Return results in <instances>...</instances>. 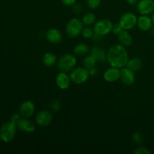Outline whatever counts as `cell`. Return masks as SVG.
Wrapping results in <instances>:
<instances>
[{
    "mask_svg": "<svg viewBox=\"0 0 154 154\" xmlns=\"http://www.w3.org/2000/svg\"><path fill=\"white\" fill-rule=\"evenodd\" d=\"M60 1L66 6H72L76 3V0H60Z\"/></svg>",
    "mask_w": 154,
    "mask_h": 154,
    "instance_id": "31",
    "label": "cell"
},
{
    "mask_svg": "<svg viewBox=\"0 0 154 154\" xmlns=\"http://www.w3.org/2000/svg\"><path fill=\"white\" fill-rule=\"evenodd\" d=\"M126 67L133 72H137L141 70V67H142V61L138 57H133L131 60H128Z\"/></svg>",
    "mask_w": 154,
    "mask_h": 154,
    "instance_id": "20",
    "label": "cell"
},
{
    "mask_svg": "<svg viewBox=\"0 0 154 154\" xmlns=\"http://www.w3.org/2000/svg\"><path fill=\"white\" fill-rule=\"evenodd\" d=\"M72 6H73V11L75 12V14H80L82 11V7H81V5L75 4Z\"/></svg>",
    "mask_w": 154,
    "mask_h": 154,
    "instance_id": "30",
    "label": "cell"
},
{
    "mask_svg": "<svg viewBox=\"0 0 154 154\" xmlns=\"http://www.w3.org/2000/svg\"><path fill=\"white\" fill-rule=\"evenodd\" d=\"M53 114L48 110H42L38 112L35 116V123L39 126L45 127L52 123Z\"/></svg>",
    "mask_w": 154,
    "mask_h": 154,
    "instance_id": "8",
    "label": "cell"
},
{
    "mask_svg": "<svg viewBox=\"0 0 154 154\" xmlns=\"http://www.w3.org/2000/svg\"><path fill=\"white\" fill-rule=\"evenodd\" d=\"M19 111L21 117L29 118L34 114L35 111V105L32 101H25L20 106Z\"/></svg>",
    "mask_w": 154,
    "mask_h": 154,
    "instance_id": "10",
    "label": "cell"
},
{
    "mask_svg": "<svg viewBox=\"0 0 154 154\" xmlns=\"http://www.w3.org/2000/svg\"><path fill=\"white\" fill-rule=\"evenodd\" d=\"M57 61V57L52 52L45 53L42 57V63L47 67H53L56 65Z\"/></svg>",
    "mask_w": 154,
    "mask_h": 154,
    "instance_id": "19",
    "label": "cell"
},
{
    "mask_svg": "<svg viewBox=\"0 0 154 154\" xmlns=\"http://www.w3.org/2000/svg\"><path fill=\"white\" fill-rule=\"evenodd\" d=\"M89 72H90V76H95V75H96L98 74V70L95 67L89 69Z\"/></svg>",
    "mask_w": 154,
    "mask_h": 154,
    "instance_id": "34",
    "label": "cell"
},
{
    "mask_svg": "<svg viewBox=\"0 0 154 154\" xmlns=\"http://www.w3.org/2000/svg\"><path fill=\"white\" fill-rule=\"evenodd\" d=\"M132 140L136 144H141L143 142V140H144V136H143L141 132H135L132 135Z\"/></svg>",
    "mask_w": 154,
    "mask_h": 154,
    "instance_id": "27",
    "label": "cell"
},
{
    "mask_svg": "<svg viewBox=\"0 0 154 154\" xmlns=\"http://www.w3.org/2000/svg\"><path fill=\"white\" fill-rule=\"evenodd\" d=\"M153 23L152 18L148 15H141L138 18L137 26L141 31L147 32L153 28Z\"/></svg>",
    "mask_w": 154,
    "mask_h": 154,
    "instance_id": "16",
    "label": "cell"
},
{
    "mask_svg": "<svg viewBox=\"0 0 154 154\" xmlns=\"http://www.w3.org/2000/svg\"><path fill=\"white\" fill-rule=\"evenodd\" d=\"M151 18H152V20H153V24H154V12H153V14H152Z\"/></svg>",
    "mask_w": 154,
    "mask_h": 154,
    "instance_id": "36",
    "label": "cell"
},
{
    "mask_svg": "<svg viewBox=\"0 0 154 154\" xmlns=\"http://www.w3.org/2000/svg\"><path fill=\"white\" fill-rule=\"evenodd\" d=\"M20 116H21L20 114H13V115L11 116V121L12 123H15V124L17 125L18 120L20 119Z\"/></svg>",
    "mask_w": 154,
    "mask_h": 154,
    "instance_id": "32",
    "label": "cell"
},
{
    "mask_svg": "<svg viewBox=\"0 0 154 154\" xmlns=\"http://www.w3.org/2000/svg\"><path fill=\"white\" fill-rule=\"evenodd\" d=\"M102 37H103V36H102V35H100L97 34V33L94 32L93 33V36H92L91 38L93 39L94 42H99V41L102 40Z\"/></svg>",
    "mask_w": 154,
    "mask_h": 154,
    "instance_id": "33",
    "label": "cell"
},
{
    "mask_svg": "<svg viewBox=\"0 0 154 154\" xmlns=\"http://www.w3.org/2000/svg\"><path fill=\"white\" fill-rule=\"evenodd\" d=\"M135 154H150V151L147 148V147H138L134 151Z\"/></svg>",
    "mask_w": 154,
    "mask_h": 154,
    "instance_id": "29",
    "label": "cell"
},
{
    "mask_svg": "<svg viewBox=\"0 0 154 154\" xmlns=\"http://www.w3.org/2000/svg\"><path fill=\"white\" fill-rule=\"evenodd\" d=\"M126 1L127 2L128 4L133 5L137 4V3L138 2V1H139V0H126Z\"/></svg>",
    "mask_w": 154,
    "mask_h": 154,
    "instance_id": "35",
    "label": "cell"
},
{
    "mask_svg": "<svg viewBox=\"0 0 154 154\" xmlns=\"http://www.w3.org/2000/svg\"><path fill=\"white\" fill-rule=\"evenodd\" d=\"M118 40L120 44L125 47H129L133 43V37L128 32V30H123L118 35Z\"/></svg>",
    "mask_w": 154,
    "mask_h": 154,
    "instance_id": "17",
    "label": "cell"
},
{
    "mask_svg": "<svg viewBox=\"0 0 154 154\" xmlns=\"http://www.w3.org/2000/svg\"><path fill=\"white\" fill-rule=\"evenodd\" d=\"M96 21V14L93 12H87L84 15L82 18V22L84 23V25L87 26H91L94 25Z\"/></svg>",
    "mask_w": 154,
    "mask_h": 154,
    "instance_id": "23",
    "label": "cell"
},
{
    "mask_svg": "<svg viewBox=\"0 0 154 154\" xmlns=\"http://www.w3.org/2000/svg\"><path fill=\"white\" fill-rule=\"evenodd\" d=\"M93 33H94L93 29H92L91 28H90V27L88 26L84 27V28L83 29L82 32H81V35H82V36L84 38H91Z\"/></svg>",
    "mask_w": 154,
    "mask_h": 154,
    "instance_id": "25",
    "label": "cell"
},
{
    "mask_svg": "<svg viewBox=\"0 0 154 154\" xmlns=\"http://www.w3.org/2000/svg\"><path fill=\"white\" fill-rule=\"evenodd\" d=\"M71 82L72 81L70 77L66 74V72H60L56 77V84L60 90H67L70 87Z\"/></svg>",
    "mask_w": 154,
    "mask_h": 154,
    "instance_id": "12",
    "label": "cell"
},
{
    "mask_svg": "<svg viewBox=\"0 0 154 154\" xmlns=\"http://www.w3.org/2000/svg\"><path fill=\"white\" fill-rule=\"evenodd\" d=\"M137 10L141 15H150L154 12V0H140L137 4Z\"/></svg>",
    "mask_w": 154,
    "mask_h": 154,
    "instance_id": "9",
    "label": "cell"
},
{
    "mask_svg": "<svg viewBox=\"0 0 154 154\" xmlns=\"http://www.w3.org/2000/svg\"><path fill=\"white\" fill-rule=\"evenodd\" d=\"M90 74L89 69L85 67H78L73 69L69 74L72 82L75 84H82L87 82L90 78Z\"/></svg>",
    "mask_w": 154,
    "mask_h": 154,
    "instance_id": "3",
    "label": "cell"
},
{
    "mask_svg": "<svg viewBox=\"0 0 154 154\" xmlns=\"http://www.w3.org/2000/svg\"><path fill=\"white\" fill-rule=\"evenodd\" d=\"M107 60L112 67L118 69L126 67L129 60V54L126 47L121 44L112 45L107 52Z\"/></svg>",
    "mask_w": 154,
    "mask_h": 154,
    "instance_id": "1",
    "label": "cell"
},
{
    "mask_svg": "<svg viewBox=\"0 0 154 154\" xmlns=\"http://www.w3.org/2000/svg\"><path fill=\"white\" fill-rule=\"evenodd\" d=\"M47 41L51 44H58L63 40V35L61 32L56 28L49 29L45 33Z\"/></svg>",
    "mask_w": 154,
    "mask_h": 154,
    "instance_id": "15",
    "label": "cell"
},
{
    "mask_svg": "<svg viewBox=\"0 0 154 154\" xmlns=\"http://www.w3.org/2000/svg\"><path fill=\"white\" fill-rule=\"evenodd\" d=\"M83 29H84V23L82 20L78 18H72L66 24V32L69 38H74L81 34Z\"/></svg>",
    "mask_w": 154,
    "mask_h": 154,
    "instance_id": "5",
    "label": "cell"
},
{
    "mask_svg": "<svg viewBox=\"0 0 154 154\" xmlns=\"http://www.w3.org/2000/svg\"><path fill=\"white\" fill-rule=\"evenodd\" d=\"M138 17L133 12H126L120 18L119 23L124 30L132 29L137 26Z\"/></svg>",
    "mask_w": 154,
    "mask_h": 154,
    "instance_id": "7",
    "label": "cell"
},
{
    "mask_svg": "<svg viewBox=\"0 0 154 154\" xmlns=\"http://www.w3.org/2000/svg\"><path fill=\"white\" fill-rule=\"evenodd\" d=\"M17 132V125L11 121L5 123L0 128V139L5 143L14 139Z\"/></svg>",
    "mask_w": 154,
    "mask_h": 154,
    "instance_id": "4",
    "label": "cell"
},
{
    "mask_svg": "<svg viewBox=\"0 0 154 154\" xmlns=\"http://www.w3.org/2000/svg\"><path fill=\"white\" fill-rule=\"evenodd\" d=\"M77 64V58L72 54H66L62 56L57 62V69L60 72H68L72 70Z\"/></svg>",
    "mask_w": 154,
    "mask_h": 154,
    "instance_id": "2",
    "label": "cell"
},
{
    "mask_svg": "<svg viewBox=\"0 0 154 154\" xmlns=\"http://www.w3.org/2000/svg\"><path fill=\"white\" fill-rule=\"evenodd\" d=\"M113 26L114 24L112 21L108 19H102L95 23L93 26V31L100 35L105 36L112 32Z\"/></svg>",
    "mask_w": 154,
    "mask_h": 154,
    "instance_id": "6",
    "label": "cell"
},
{
    "mask_svg": "<svg viewBox=\"0 0 154 154\" xmlns=\"http://www.w3.org/2000/svg\"><path fill=\"white\" fill-rule=\"evenodd\" d=\"M17 127L20 131L27 133H32L35 131V125L26 117H23L18 120Z\"/></svg>",
    "mask_w": 154,
    "mask_h": 154,
    "instance_id": "14",
    "label": "cell"
},
{
    "mask_svg": "<svg viewBox=\"0 0 154 154\" xmlns=\"http://www.w3.org/2000/svg\"><path fill=\"white\" fill-rule=\"evenodd\" d=\"M123 27L121 26V25L120 24V23H115L114 24V26H113V29H112V32L114 34L117 35H118L119 34H120V33L122 32L123 31Z\"/></svg>",
    "mask_w": 154,
    "mask_h": 154,
    "instance_id": "28",
    "label": "cell"
},
{
    "mask_svg": "<svg viewBox=\"0 0 154 154\" xmlns=\"http://www.w3.org/2000/svg\"><path fill=\"white\" fill-rule=\"evenodd\" d=\"M120 79L123 84L126 85H132L135 81V72L128 69L127 67H123L120 69Z\"/></svg>",
    "mask_w": 154,
    "mask_h": 154,
    "instance_id": "11",
    "label": "cell"
},
{
    "mask_svg": "<svg viewBox=\"0 0 154 154\" xmlns=\"http://www.w3.org/2000/svg\"><path fill=\"white\" fill-rule=\"evenodd\" d=\"M89 51H90V48H89L88 45L84 43V42L78 43L74 48V54L78 57H83V56L87 55Z\"/></svg>",
    "mask_w": 154,
    "mask_h": 154,
    "instance_id": "21",
    "label": "cell"
},
{
    "mask_svg": "<svg viewBox=\"0 0 154 154\" xmlns=\"http://www.w3.org/2000/svg\"><path fill=\"white\" fill-rule=\"evenodd\" d=\"M91 54L96 58L97 62L104 63L107 60V53L105 50L99 46H94L91 49Z\"/></svg>",
    "mask_w": 154,
    "mask_h": 154,
    "instance_id": "18",
    "label": "cell"
},
{
    "mask_svg": "<svg viewBox=\"0 0 154 154\" xmlns=\"http://www.w3.org/2000/svg\"><path fill=\"white\" fill-rule=\"evenodd\" d=\"M103 78L105 81L109 83H114L118 81L120 78V70L118 68L111 66L105 70L103 74Z\"/></svg>",
    "mask_w": 154,
    "mask_h": 154,
    "instance_id": "13",
    "label": "cell"
},
{
    "mask_svg": "<svg viewBox=\"0 0 154 154\" xmlns=\"http://www.w3.org/2000/svg\"><path fill=\"white\" fill-rule=\"evenodd\" d=\"M50 108H51V111L54 113L58 112L61 108V103L57 99H54L50 103Z\"/></svg>",
    "mask_w": 154,
    "mask_h": 154,
    "instance_id": "24",
    "label": "cell"
},
{
    "mask_svg": "<svg viewBox=\"0 0 154 154\" xmlns=\"http://www.w3.org/2000/svg\"><path fill=\"white\" fill-rule=\"evenodd\" d=\"M96 63H97V60H96V58H95L91 54L86 56L84 58V60H83V65H84V67H85L86 69H92V68L95 67Z\"/></svg>",
    "mask_w": 154,
    "mask_h": 154,
    "instance_id": "22",
    "label": "cell"
},
{
    "mask_svg": "<svg viewBox=\"0 0 154 154\" xmlns=\"http://www.w3.org/2000/svg\"><path fill=\"white\" fill-rule=\"evenodd\" d=\"M102 0H87V5L90 9H96L100 6Z\"/></svg>",
    "mask_w": 154,
    "mask_h": 154,
    "instance_id": "26",
    "label": "cell"
}]
</instances>
